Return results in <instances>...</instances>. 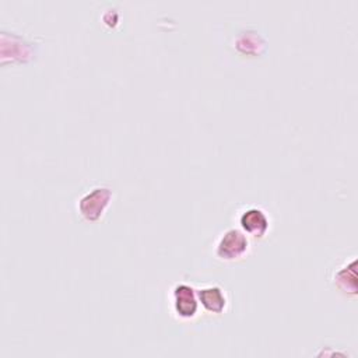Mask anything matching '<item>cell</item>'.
Returning a JSON list of instances; mask_svg holds the SVG:
<instances>
[{
	"label": "cell",
	"instance_id": "cell-1",
	"mask_svg": "<svg viewBox=\"0 0 358 358\" xmlns=\"http://www.w3.org/2000/svg\"><path fill=\"white\" fill-rule=\"evenodd\" d=\"M112 189L106 186H96L87 192L78 200V211L80 215L88 222H96L102 218L106 208L112 201Z\"/></svg>",
	"mask_w": 358,
	"mask_h": 358
},
{
	"label": "cell",
	"instance_id": "cell-2",
	"mask_svg": "<svg viewBox=\"0 0 358 358\" xmlns=\"http://www.w3.org/2000/svg\"><path fill=\"white\" fill-rule=\"evenodd\" d=\"M250 248L248 235L238 229L229 228L221 234L215 243V255L218 259L225 262H234L243 257Z\"/></svg>",
	"mask_w": 358,
	"mask_h": 358
},
{
	"label": "cell",
	"instance_id": "cell-3",
	"mask_svg": "<svg viewBox=\"0 0 358 358\" xmlns=\"http://www.w3.org/2000/svg\"><path fill=\"white\" fill-rule=\"evenodd\" d=\"M172 308L179 319H193L199 310L197 291L189 284H176L172 289Z\"/></svg>",
	"mask_w": 358,
	"mask_h": 358
},
{
	"label": "cell",
	"instance_id": "cell-4",
	"mask_svg": "<svg viewBox=\"0 0 358 358\" xmlns=\"http://www.w3.org/2000/svg\"><path fill=\"white\" fill-rule=\"evenodd\" d=\"M242 231L253 238H263L270 229V218L260 207H248L239 215Z\"/></svg>",
	"mask_w": 358,
	"mask_h": 358
},
{
	"label": "cell",
	"instance_id": "cell-5",
	"mask_svg": "<svg viewBox=\"0 0 358 358\" xmlns=\"http://www.w3.org/2000/svg\"><path fill=\"white\" fill-rule=\"evenodd\" d=\"M199 303L208 312V313H222L227 308L228 299L225 292L218 285H208L197 289Z\"/></svg>",
	"mask_w": 358,
	"mask_h": 358
},
{
	"label": "cell",
	"instance_id": "cell-6",
	"mask_svg": "<svg viewBox=\"0 0 358 358\" xmlns=\"http://www.w3.org/2000/svg\"><path fill=\"white\" fill-rule=\"evenodd\" d=\"M355 259L351 260L350 264H345L340 270L336 271L333 280L334 285L347 295H357V274H355Z\"/></svg>",
	"mask_w": 358,
	"mask_h": 358
}]
</instances>
